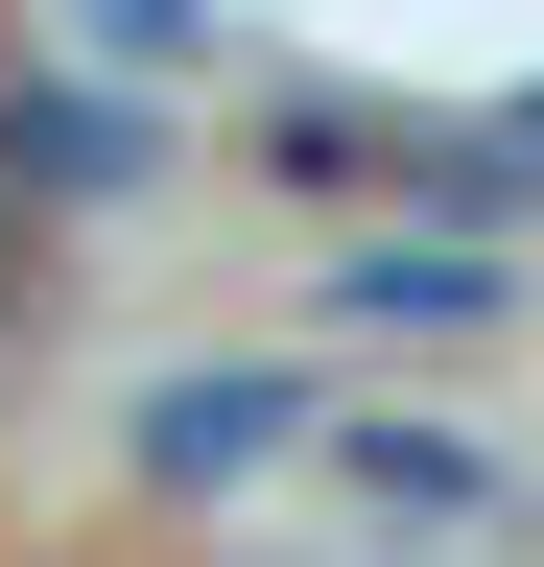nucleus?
<instances>
[{
  "label": "nucleus",
  "mask_w": 544,
  "mask_h": 567,
  "mask_svg": "<svg viewBox=\"0 0 544 567\" xmlns=\"http://www.w3.org/2000/svg\"><path fill=\"white\" fill-rule=\"evenodd\" d=\"M331 308H356V331H473L497 260H331Z\"/></svg>",
  "instance_id": "obj_4"
},
{
  "label": "nucleus",
  "mask_w": 544,
  "mask_h": 567,
  "mask_svg": "<svg viewBox=\"0 0 544 567\" xmlns=\"http://www.w3.org/2000/svg\"><path fill=\"white\" fill-rule=\"evenodd\" d=\"M0 166H24L48 213H95V189H143V166H166V118H119V95H24V118H0Z\"/></svg>",
  "instance_id": "obj_3"
},
{
  "label": "nucleus",
  "mask_w": 544,
  "mask_h": 567,
  "mask_svg": "<svg viewBox=\"0 0 544 567\" xmlns=\"http://www.w3.org/2000/svg\"><path fill=\"white\" fill-rule=\"evenodd\" d=\"M308 473L356 496V520H521V473H497V450H450V425H379V402H331V425H308Z\"/></svg>",
  "instance_id": "obj_1"
},
{
  "label": "nucleus",
  "mask_w": 544,
  "mask_h": 567,
  "mask_svg": "<svg viewBox=\"0 0 544 567\" xmlns=\"http://www.w3.org/2000/svg\"><path fill=\"white\" fill-rule=\"evenodd\" d=\"M260 450H308V379H166V402H143V473H166V496H214V473H260Z\"/></svg>",
  "instance_id": "obj_2"
},
{
  "label": "nucleus",
  "mask_w": 544,
  "mask_h": 567,
  "mask_svg": "<svg viewBox=\"0 0 544 567\" xmlns=\"http://www.w3.org/2000/svg\"><path fill=\"white\" fill-rule=\"evenodd\" d=\"M72 24H95L119 71H189V48H214V0H72Z\"/></svg>",
  "instance_id": "obj_5"
}]
</instances>
